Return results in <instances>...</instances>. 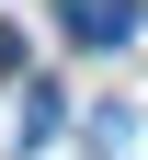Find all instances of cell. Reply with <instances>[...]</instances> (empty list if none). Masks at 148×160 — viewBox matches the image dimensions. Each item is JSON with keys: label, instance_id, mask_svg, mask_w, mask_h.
Returning <instances> with one entry per match:
<instances>
[{"label": "cell", "instance_id": "1", "mask_svg": "<svg viewBox=\"0 0 148 160\" xmlns=\"http://www.w3.org/2000/svg\"><path fill=\"white\" fill-rule=\"evenodd\" d=\"M137 23H148V0H57V34L69 46H125Z\"/></svg>", "mask_w": 148, "mask_h": 160}]
</instances>
